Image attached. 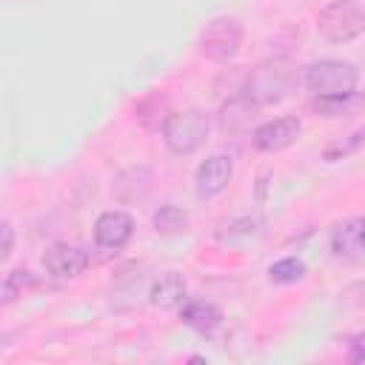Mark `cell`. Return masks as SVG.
<instances>
[{
  "label": "cell",
  "instance_id": "obj_1",
  "mask_svg": "<svg viewBox=\"0 0 365 365\" xmlns=\"http://www.w3.org/2000/svg\"><path fill=\"white\" fill-rule=\"evenodd\" d=\"M297 88V66L288 57H268L251 68L242 86V97H248L257 108L274 106L285 100Z\"/></svg>",
  "mask_w": 365,
  "mask_h": 365
},
{
  "label": "cell",
  "instance_id": "obj_2",
  "mask_svg": "<svg viewBox=\"0 0 365 365\" xmlns=\"http://www.w3.org/2000/svg\"><path fill=\"white\" fill-rule=\"evenodd\" d=\"M208 134H211V117L200 108L168 114V120L163 125V140H165L168 151L177 157H188L197 148H202Z\"/></svg>",
  "mask_w": 365,
  "mask_h": 365
},
{
  "label": "cell",
  "instance_id": "obj_3",
  "mask_svg": "<svg viewBox=\"0 0 365 365\" xmlns=\"http://www.w3.org/2000/svg\"><path fill=\"white\" fill-rule=\"evenodd\" d=\"M356 68L345 60H317L305 66V86L319 97V100H342L354 97L356 91Z\"/></svg>",
  "mask_w": 365,
  "mask_h": 365
},
{
  "label": "cell",
  "instance_id": "obj_4",
  "mask_svg": "<svg viewBox=\"0 0 365 365\" xmlns=\"http://www.w3.org/2000/svg\"><path fill=\"white\" fill-rule=\"evenodd\" d=\"M317 29L328 43H351L365 31V9L356 0H331L319 9Z\"/></svg>",
  "mask_w": 365,
  "mask_h": 365
},
{
  "label": "cell",
  "instance_id": "obj_5",
  "mask_svg": "<svg viewBox=\"0 0 365 365\" xmlns=\"http://www.w3.org/2000/svg\"><path fill=\"white\" fill-rule=\"evenodd\" d=\"M242 46V23L237 17H214L200 31V51L214 63H228Z\"/></svg>",
  "mask_w": 365,
  "mask_h": 365
},
{
  "label": "cell",
  "instance_id": "obj_6",
  "mask_svg": "<svg viewBox=\"0 0 365 365\" xmlns=\"http://www.w3.org/2000/svg\"><path fill=\"white\" fill-rule=\"evenodd\" d=\"M299 131H302L299 117L285 114V117H277V120H268V123L257 125L254 134H251V143H254L257 151L274 154V151H282V148L294 145L297 137H299Z\"/></svg>",
  "mask_w": 365,
  "mask_h": 365
},
{
  "label": "cell",
  "instance_id": "obj_7",
  "mask_svg": "<svg viewBox=\"0 0 365 365\" xmlns=\"http://www.w3.org/2000/svg\"><path fill=\"white\" fill-rule=\"evenodd\" d=\"M43 265L51 277L57 279H71V277H80L86 268H88V254L86 248L80 245H71V242H54L46 248L43 254Z\"/></svg>",
  "mask_w": 365,
  "mask_h": 365
},
{
  "label": "cell",
  "instance_id": "obj_8",
  "mask_svg": "<svg viewBox=\"0 0 365 365\" xmlns=\"http://www.w3.org/2000/svg\"><path fill=\"white\" fill-rule=\"evenodd\" d=\"M231 171H234V163L228 154H214L208 157L205 163H200L197 174H194V188H197V197L202 200H211L217 194L225 191L228 180H231Z\"/></svg>",
  "mask_w": 365,
  "mask_h": 365
},
{
  "label": "cell",
  "instance_id": "obj_9",
  "mask_svg": "<svg viewBox=\"0 0 365 365\" xmlns=\"http://www.w3.org/2000/svg\"><path fill=\"white\" fill-rule=\"evenodd\" d=\"M131 234H134V220L125 211H106L94 222V242L108 251L123 248L131 240Z\"/></svg>",
  "mask_w": 365,
  "mask_h": 365
},
{
  "label": "cell",
  "instance_id": "obj_10",
  "mask_svg": "<svg viewBox=\"0 0 365 365\" xmlns=\"http://www.w3.org/2000/svg\"><path fill=\"white\" fill-rule=\"evenodd\" d=\"M185 299H188V285H185L182 274H177V271L160 274V277L151 282V288H148V302H151L154 308H163V311H168V308H182Z\"/></svg>",
  "mask_w": 365,
  "mask_h": 365
},
{
  "label": "cell",
  "instance_id": "obj_11",
  "mask_svg": "<svg viewBox=\"0 0 365 365\" xmlns=\"http://www.w3.org/2000/svg\"><path fill=\"white\" fill-rule=\"evenodd\" d=\"M331 248L336 257H356L365 251V217L345 220L331 234Z\"/></svg>",
  "mask_w": 365,
  "mask_h": 365
},
{
  "label": "cell",
  "instance_id": "obj_12",
  "mask_svg": "<svg viewBox=\"0 0 365 365\" xmlns=\"http://www.w3.org/2000/svg\"><path fill=\"white\" fill-rule=\"evenodd\" d=\"M180 319L200 331V334H214L220 325H222V311L214 305V302H205V299H194V302H185L180 308Z\"/></svg>",
  "mask_w": 365,
  "mask_h": 365
},
{
  "label": "cell",
  "instance_id": "obj_13",
  "mask_svg": "<svg viewBox=\"0 0 365 365\" xmlns=\"http://www.w3.org/2000/svg\"><path fill=\"white\" fill-rule=\"evenodd\" d=\"M254 111H257V106L248 97H237V100L225 103L222 114H220L222 131H242V128H248L251 120H254Z\"/></svg>",
  "mask_w": 365,
  "mask_h": 365
},
{
  "label": "cell",
  "instance_id": "obj_14",
  "mask_svg": "<svg viewBox=\"0 0 365 365\" xmlns=\"http://www.w3.org/2000/svg\"><path fill=\"white\" fill-rule=\"evenodd\" d=\"M362 145H365V125H362V128H356V131H351V134H345V137H339V140H334L331 145H325L322 160H328V163L345 160V157L356 154Z\"/></svg>",
  "mask_w": 365,
  "mask_h": 365
},
{
  "label": "cell",
  "instance_id": "obj_15",
  "mask_svg": "<svg viewBox=\"0 0 365 365\" xmlns=\"http://www.w3.org/2000/svg\"><path fill=\"white\" fill-rule=\"evenodd\" d=\"M154 228L160 234H182L188 228V214L180 208V205H160V211L154 214Z\"/></svg>",
  "mask_w": 365,
  "mask_h": 365
},
{
  "label": "cell",
  "instance_id": "obj_16",
  "mask_svg": "<svg viewBox=\"0 0 365 365\" xmlns=\"http://www.w3.org/2000/svg\"><path fill=\"white\" fill-rule=\"evenodd\" d=\"M305 262L302 259H297V257H285V259H279V262H274L271 268H268V279L271 282H279V285H291V282H299L302 277H305Z\"/></svg>",
  "mask_w": 365,
  "mask_h": 365
},
{
  "label": "cell",
  "instance_id": "obj_17",
  "mask_svg": "<svg viewBox=\"0 0 365 365\" xmlns=\"http://www.w3.org/2000/svg\"><path fill=\"white\" fill-rule=\"evenodd\" d=\"M29 285H34V277L29 271H23V268L9 271L6 279H3V302L6 305L14 302L17 297H23V288H29Z\"/></svg>",
  "mask_w": 365,
  "mask_h": 365
},
{
  "label": "cell",
  "instance_id": "obj_18",
  "mask_svg": "<svg viewBox=\"0 0 365 365\" xmlns=\"http://www.w3.org/2000/svg\"><path fill=\"white\" fill-rule=\"evenodd\" d=\"M0 234H3V245H0V259L6 262V259L11 257V242H14V231H11V225H9V222H3Z\"/></svg>",
  "mask_w": 365,
  "mask_h": 365
},
{
  "label": "cell",
  "instance_id": "obj_19",
  "mask_svg": "<svg viewBox=\"0 0 365 365\" xmlns=\"http://www.w3.org/2000/svg\"><path fill=\"white\" fill-rule=\"evenodd\" d=\"M351 359H354V362L365 359V334H362V336H356V339L351 342Z\"/></svg>",
  "mask_w": 365,
  "mask_h": 365
}]
</instances>
